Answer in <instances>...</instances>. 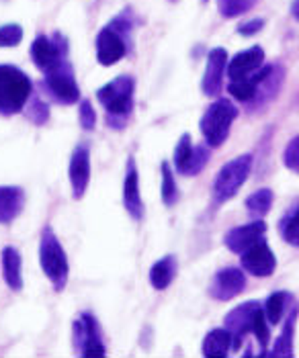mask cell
Wrapping results in <instances>:
<instances>
[{"label":"cell","instance_id":"obj_1","mask_svg":"<svg viewBox=\"0 0 299 358\" xmlns=\"http://www.w3.org/2000/svg\"><path fill=\"white\" fill-rule=\"evenodd\" d=\"M132 29H134V19L130 8H125L97 33L95 50H97V62L101 66L109 68L127 55Z\"/></svg>","mask_w":299,"mask_h":358},{"label":"cell","instance_id":"obj_2","mask_svg":"<svg viewBox=\"0 0 299 358\" xmlns=\"http://www.w3.org/2000/svg\"><path fill=\"white\" fill-rule=\"evenodd\" d=\"M134 92H136V80L125 74L113 78L109 84L97 90L99 103L107 110L109 127L119 131L127 125V119L134 110Z\"/></svg>","mask_w":299,"mask_h":358},{"label":"cell","instance_id":"obj_3","mask_svg":"<svg viewBox=\"0 0 299 358\" xmlns=\"http://www.w3.org/2000/svg\"><path fill=\"white\" fill-rule=\"evenodd\" d=\"M33 92V83L23 70L0 64V115L11 117L25 109Z\"/></svg>","mask_w":299,"mask_h":358},{"label":"cell","instance_id":"obj_4","mask_svg":"<svg viewBox=\"0 0 299 358\" xmlns=\"http://www.w3.org/2000/svg\"><path fill=\"white\" fill-rule=\"evenodd\" d=\"M39 264H41V271L46 273V276L50 278V282L55 287V291H62L68 285V276H70L68 256L52 227H43V231H41Z\"/></svg>","mask_w":299,"mask_h":358},{"label":"cell","instance_id":"obj_5","mask_svg":"<svg viewBox=\"0 0 299 358\" xmlns=\"http://www.w3.org/2000/svg\"><path fill=\"white\" fill-rule=\"evenodd\" d=\"M238 117V109L230 99H216L201 117V134L209 148H219L232 129Z\"/></svg>","mask_w":299,"mask_h":358},{"label":"cell","instance_id":"obj_6","mask_svg":"<svg viewBox=\"0 0 299 358\" xmlns=\"http://www.w3.org/2000/svg\"><path fill=\"white\" fill-rule=\"evenodd\" d=\"M252 162H254L252 154H244V156H238V158L230 160L228 164H223L214 180V189H211L216 205H223L238 194V191L242 189V185L250 176Z\"/></svg>","mask_w":299,"mask_h":358},{"label":"cell","instance_id":"obj_7","mask_svg":"<svg viewBox=\"0 0 299 358\" xmlns=\"http://www.w3.org/2000/svg\"><path fill=\"white\" fill-rule=\"evenodd\" d=\"M31 59L35 66L46 74L52 68L60 66L62 62L68 59V41L64 35L54 33L52 37L48 35H37L31 43Z\"/></svg>","mask_w":299,"mask_h":358},{"label":"cell","instance_id":"obj_8","mask_svg":"<svg viewBox=\"0 0 299 358\" xmlns=\"http://www.w3.org/2000/svg\"><path fill=\"white\" fill-rule=\"evenodd\" d=\"M43 76H46V86H48L50 94L54 96L57 103H62V105L81 103V88H78V83H76L72 64L68 59L62 62L60 66L52 68L50 72H46Z\"/></svg>","mask_w":299,"mask_h":358},{"label":"cell","instance_id":"obj_9","mask_svg":"<svg viewBox=\"0 0 299 358\" xmlns=\"http://www.w3.org/2000/svg\"><path fill=\"white\" fill-rule=\"evenodd\" d=\"M209 156H211V148L207 143L193 145L189 134H183L174 148V168L183 176H197L207 166Z\"/></svg>","mask_w":299,"mask_h":358},{"label":"cell","instance_id":"obj_10","mask_svg":"<svg viewBox=\"0 0 299 358\" xmlns=\"http://www.w3.org/2000/svg\"><path fill=\"white\" fill-rule=\"evenodd\" d=\"M72 338H74V346L84 357H105L107 355L101 331H99V322L90 313H82L74 322Z\"/></svg>","mask_w":299,"mask_h":358},{"label":"cell","instance_id":"obj_11","mask_svg":"<svg viewBox=\"0 0 299 358\" xmlns=\"http://www.w3.org/2000/svg\"><path fill=\"white\" fill-rule=\"evenodd\" d=\"M260 309H263V305L258 301H246V303L234 307L223 317V326L232 334V340H234V350H238L242 346V340L252 331L254 317Z\"/></svg>","mask_w":299,"mask_h":358},{"label":"cell","instance_id":"obj_12","mask_svg":"<svg viewBox=\"0 0 299 358\" xmlns=\"http://www.w3.org/2000/svg\"><path fill=\"white\" fill-rule=\"evenodd\" d=\"M246 289V276L242 268L228 266L218 271L209 282V297L216 301H232Z\"/></svg>","mask_w":299,"mask_h":358},{"label":"cell","instance_id":"obj_13","mask_svg":"<svg viewBox=\"0 0 299 358\" xmlns=\"http://www.w3.org/2000/svg\"><path fill=\"white\" fill-rule=\"evenodd\" d=\"M265 236H267V223L263 220H254L252 223L232 227L223 236V244L230 252L242 254L248 248H252L254 244H258L260 240H265Z\"/></svg>","mask_w":299,"mask_h":358},{"label":"cell","instance_id":"obj_14","mask_svg":"<svg viewBox=\"0 0 299 358\" xmlns=\"http://www.w3.org/2000/svg\"><path fill=\"white\" fill-rule=\"evenodd\" d=\"M240 256H242V260H240L242 271H246L248 275L265 278V276H271L277 268V258H274L272 250L269 248V244L265 240H260L252 248L242 252Z\"/></svg>","mask_w":299,"mask_h":358},{"label":"cell","instance_id":"obj_15","mask_svg":"<svg viewBox=\"0 0 299 358\" xmlns=\"http://www.w3.org/2000/svg\"><path fill=\"white\" fill-rule=\"evenodd\" d=\"M68 178H70V187H72V196L78 201L86 194L88 182H90V150H88V145H78L72 152L70 164H68Z\"/></svg>","mask_w":299,"mask_h":358},{"label":"cell","instance_id":"obj_16","mask_svg":"<svg viewBox=\"0 0 299 358\" xmlns=\"http://www.w3.org/2000/svg\"><path fill=\"white\" fill-rule=\"evenodd\" d=\"M225 68H228V52L223 48H214L207 54V66H205V74H203V80H201L203 94H207L211 99L218 96L221 92V86H223Z\"/></svg>","mask_w":299,"mask_h":358},{"label":"cell","instance_id":"obj_17","mask_svg":"<svg viewBox=\"0 0 299 358\" xmlns=\"http://www.w3.org/2000/svg\"><path fill=\"white\" fill-rule=\"evenodd\" d=\"M123 205L125 211L130 213V217L136 221L144 220V201L139 193V174H137V166L134 158L127 160L125 166V182H123Z\"/></svg>","mask_w":299,"mask_h":358},{"label":"cell","instance_id":"obj_18","mask_svg":"<svg viewBox=\"0 0 299 358\" xmlns=\"http://www.w3.org/2000/svg\"><path fill=\"white\" fill-rule=\"evenodd\" d=\"M265 64V52L260 45H254L250 50H244L238 55H234L228 62V76L230 80H240V78H248L250 74H254L260 66Z\"/></svg>","mask_w":299,"mask_h":358},{"label":"cell","instance_id":"obj_19","mask_svg":"<svg viewBox=\"0 0 299 358\" xmlns=\"http://www.w3.org/2000/svg\"><path fill=\"white\" fill-rule=\"evenodd\" d=\"M25 207V191L21 187H0V225L13 223Z\"/></svg>","mask_w":299,"mask_h":358},{"label":"cell","instance_id":"obj_20","mask_svg":"<svg viewBox=\"0 0 299 358\" xmlns=\"http://www.w3.org/2000/svg\"><path fill=\"white\" fill-rule=\"evenodd\" d=\"M2 275H4L8 289H13V291L23 289V258H21L19 250L13 246H6L2 250Z\"/></svg>","mask_w":299,"mask_h":358},{"label":"cell","instance_id":"obj_21","mask_svg":"<svg viewBox=\"0 0 299 358\" xmlns=\"http://www.w3.org/2000/svg\"><path fill=\"white\" fill-rule=\"evenodd\" d=\"M179 271V262H176V256L168 254L160 258L158 262H154V266L150 268V285L156 289V291H164L170 287V282L174 280Z\"/></svg>","mask_w":299,"mask_h":358},{"label":"cell","instance_id":"obj_22","mask_svg":"<svg viewBox=\"0 0 299 358\" xmlns=\"http://www.w3.org/2000/svg\"><path fill=\"white\" fill-rule=\"evenodd\" d=\"M230 350H234V340L232 334L225 328L211 330L203 338V355L205 357H228Z\"/></svg>","mask_w":299,"mask_h":358},{"label":"cell","instance_id":"obj_23","mask_svg":"<svg viewBox=\"0 0 299 358\" xmlns=\"http://www.w3.org/2000/svg\"><path fill=\"white\" fill-rule=\"evenodd\" d=\"M295 317H298V309H293L285 322V328L281 331V336L274 342L272 352H267L265 357H293V328H295Z\"/></svg>","mask_w":299,"mask_h":358},{"label":"cell","instance_id":"obj_24","mask_svg":"<svg viewBox=\"0 0 299 358\" xmlns=\"http://www.w3.org/2000/svg\"><path fill=\"white\" fill-rule=\"evenodd\" d=\"M272 207V191L271 189H258L246 199V209L252 220H263Z\"/></svg>","mask_w":299,"mask_h":358},{"label":"cell","instance_id":"obj_25","mask_svg":"<svg viewBox=\"0 0 299 358\" xmlns=\"http://www.w3.org/2000/svg\"><path fill=\"white\" fill-rule=\"evenodd\" d=\"M260 70V68H258ZM258 70L254 74H250L248 78H240V80H230L228 84V92L242 101V103H252L254 94H256V84H258Z\"/></svg>","mask_w":299,"mask_h":358},{"label":"cell","instance_id":"obj_26","mask_svg":"<svg viewBox=\"0 0 299 358\" xmlns=\"http://www.w3.org/2000/svg\"><path fill=\"white\" fill-rule=\"evenodd\" d=\"M287 301H289V293H287V291H277V293H272L271 297L265 301V307H263L267 322L279 324V322L283 320V315H285Z\"/></svg>","mask_w":299,"mask_h":358},{"label":"cell","instance_id":"obj_27","mask_svg":"<svg viewBox=\"0 0 299 358\" xmlns=\"http://www.w3.org/2000/svg\"><path fill=\"white\" fill-rule=\"evenodd\" d=\"M160 174H162V203L166 207H174L179 203V187H176V180H174V172L168 162H162L160 166Z\"/></svg>","mask_w":299,"mask_h":358},{"label":"cell","instance_id":"obj_28","mask_svg":"<svg viewBox=\"0 0 299 358\" xmlns=\"http://www.w3.org/2000/svg\"><path fill=\"white\" fill-rule=\"evenodd\" d=\"M279 229H281V236H283V240H285L289 246L299 248V207L295 209V211L287 213V215L281 220Z\"/></svg>","mask_w":299,"mask_h":358},{"label":"cell","instance_id":"obj_29","mask_svg":"<svg viewBox=\"0 0 299 358\" xmlns=\"http://www.w3.org/2000/svg\"><path fill=\"white\" fill-rule=\"evenodd\" d=\"M258 0H218V10L225 19H236L254 8Z\"/></svg>","mask_w":299,"mask_h":358},{"label":"cell","instance_id":"obj_30","mask_svg":"<svg viewBox=\"0 0 299 358\" xmlns=\"http://www.w3.org/2000/svg\"><path fill=\"white\" fill-rule=\"evenodd\" d=\"M25 107H27V117L31 123H35V125L48 123V119H50V107L39 96H29Z\"/></svg>","mask_w":299,"mask_h":358},{"label":"cell","instance_id":"obj_31","mask_svg":"<svg viewBox=\"0 0 299 358\" xmlns=\"http://www.w3.org/2000/svg\"><path fill=\"white\" fill-rule=\"evenodd\" d=\"M23 39V27L21 25H4L0 27V48H17Z\"/></svg>","mask_w":299,"mask_h":358},{"label":"cell","instance_id":"obj_32","mask_svg":"<svg viewBox=\"0 0 299 358\" xmlns=\"http://www.w3.org/2000/svg\"><path fill=\"white\" fill-rule=\"evenodd\" d=\"M252 334L256 336L260 348L269 346V340H271V330L267 328V317H265V311L260 309L254 317V324H252Z\"/></svg>","mask_w":299,"mask_h":358},{"label":"cell","instance_id":"obj_33","mask_svg":"<svg viewBox=\"0 0 299 358\" xmlns=\"http://www.w3.org/2000/svg\"><path fill=\"white\" fill-rule=\"evenodd\" d=\"M78 121H81V127L84 131H92L97 127V110L92 107L90 101H81V110H78Z\"/></svg>","mask_w":299,"mask_h":358},{"label":"cell","instance_id":"obj_34","mask_svg":"<svg viewBox=\"0 0 299 358\" xmlns=\"http://www.w3.org/2000/svg\"><path fill=\"white\" fill-rule=\"evenodd\" d=\"M283 162L291 172L299 174V136L287 143V148L283 152Z\"/></svg>","mask_w":299,"mask_h":358},{"label":"cell","instance_id":"obj_35","mask_svg":"<svg viewBox=\"0 0 299 358\" xmlns=\"http://www.w3.org/2000/svg\"><path fill=\"white\" fill-rule=\"evenodd\" d=\"M265 27V19H250V21H244L238 25V33L242 37H252L256 33H260V29Z\"/></svg>","mask_w":299,"mask_h":358},{"label":"cell","instance_id":"obj_36","mask_svg":"<svg viewBox=\"0 0 299 358\" xmlns=\"http://www.w3.org/2000/svg\"><path fill=\"white\" fill-rule=\"evenodd\" d=\"M291 17H293L295 21H299V0H293V2H291Z\"/></svg>","mask_w":299,"mask_h":358},{"label":"cell","instance_id":"obj_37","mask_svg":"<svg viewBox=\"0 0 299 358\" xmlns=\"http://www.w3.org/2000/svg\"><path fill=\"white\" fill-rule=\"evenodd\" d=\"M170 2H176V0H170Z\"/></svg>","mask_w":299,"mask_h":358}]
</instances>
